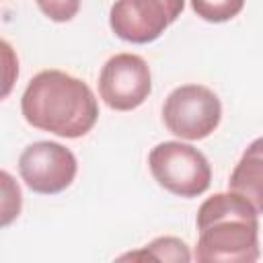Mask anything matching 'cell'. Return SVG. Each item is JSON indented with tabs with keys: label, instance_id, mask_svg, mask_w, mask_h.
<instances>
[{
	"label": "cell",
	"instance_id": "cell-1",
	"mask_svg": "<svg viewBox=\"0 0 263 263\" xmlns=\"http://www.w3.org/2000/svg\"><path fill=\"white\" fill-rule=\"evenodd\" d=\"M21 113L29 125L74 140L95 127L99 103L80 78L62 70H41L23 92Z\"/></svg>",
	"mask_w": 263,
	"mask_h": 263
},
{
	"label": "cell",
	"instance_id": "cell-2",
	"mask_svg": "<svg viewBox=\"0 0 263 263\" xmlns=\"http://www.w3.org/2000/svg\"><path fill=\"white\" fill-rule=\"evenodd\" d=\"M199 263H253L259 259V212L234 191L214 193L197 210Z\"/></svg>",
	"mask_w": 263,
	"mask_h": 263
},
{
	"label": "cell",
	"instance_id": "cell-3",
	"mask_svg": "<svg viewBox=\"0 0 263 263\" xmlns=\"http://www.w3.org/2000/svg\"><path fill=\"white\" fill-rule=\"evenodd\" d=\"M154 181L173 195L197 197L208 191L212 168L208 158L185 142H160L148 154Z\"/></svg>",
	"mask_w": 263,
	"mask_h": 263
},
{
	"label": "cell",
	"instance_id": "cell-4",
	"mask_svg": "<svg viewBox=\"0 0 263 263\" xmlns=\"http://www.w3.org/2000/svg\"><path fill=\"white\" fill-rule=\"evenodd\" d=\"M222 105L214 90L203 84H183L168 92L162 105L166 129L181 140H203L220 125Z\"/></svg>",
	"mask_w": 263,
	"mask_h": 263
},
{
	"label": "cell",
	"instance_id": "cell-5",
	"mask_svg": "<svg viewBox=\"0 0 263 263\" xmlns=\"http://www.w3.org/2000/svg\"><path fill=\"white\" fill-rule=\"evenodd\" d=\"M185 8V0H115L109 10L111 31L136 45L156 41Z\"/></svg>",
	"mask_w": 263,
	"mask_h": 263
},
{
	"label": "cell",
	"instance_id": "cell-6",
	"mask_svg": "<svg viewBox=\"0 0 263 263\" xmlns=\"http://www.w3.org/2000/svg\"><path fill=\"white\" fill-rule=\"evenodd\" d=\"M76 171L78 162L74 152L58 142H33L18 156L21 179L31 191L41 195H55L68 189Z\"/></svg>",
	"mask_w": 263,
	"mask_h": 263
},
{
	"label": "cell",
	"instance_id": "cell-7",
	"mask_svg": "<svg viewBox=\"0 0 263 263\" xmlns=\"http://www.w3.org/2000/svg\"><path fill=\"white\" fill-rule=\"evenodd\" d=\"M152 92V74L144 58L115 53L99 74V95L113 111H134Z\"/></svg>",
	"mask_w": 263,
	"mask_h": 263
},
{
	"label": "cell",
	"instance_id": "cell-8",
	"mask_svg": "<svg viewBox=\"0 0 263 263\" xmlns=\"http://www.w3.org/2000/svg\"><path fill=\"white\" fill-rule=\"evenodd\" d=\"M228 189L249 199L253 208L263 214V138L247 146L230 175Z\"/></svg>",
	"mask_w": 263,
	"mask_h": 263
},
{
	"label": "cell",
	"instance_id": "cell-9",
	"mask_svg": "<svg viewBox=\"0 0 263 263\" xmlns=\"http://www.w3.org/2000/svg\"><path fill=\"white\" fill-rule=\"evenodd\" d=\"M154 259V261H191V253H189V247L181 240V238H175V236H158L154 238L150 245H146L142 251L138 253H129V255H123L121 259Z\"/></svg>",
	"mask_w": 263,
	"mask_h": 263
},
{
	"label": "cell",
	"instance_id": "cell-10",
	"mask_svg": "<svg viewBox=\"0 0 263 263\" xmlns=\"http://www.w3.org/2000/svg\"><path fill=\"white\" fill-rule=\"evenodd\" d=\"M245 6V0H191L193 12L208 23H226Z\"/></svg>",
	"mask_w": 263,
	"mask_h": 263
},
{
	"label": "cell",
	"instance_id": "cell-11",
	"mask_svg": "<svg viewBox=\"0 0 263 263\" xmlns=\"http://www.w3.org/2000/svg\"><path fill=\"white\" fill-rule=\"evenodd\" d=\"M2 179V226H8L18 214H21V203H23V195H21V187L12 181V177L2 171L0 173Z\"/></svg>",
	"mask_w": 263,
	"mask_h": 263
},
{
	"label": "cell",
	"instance_id": "cell-12",
	"mask_svg": "<svg viewBox=\"0 0 263 263\" xmlns=\"http://www.w3.org/2000/svg\"><path fill=\"white\" fill-rule=\"evenodd\" d=\"M39 10L53 23H68L80 10V0H35Z\"/></svg>",
	"mask_w": 263,
	"mask_h": 263
}]
</instances>
